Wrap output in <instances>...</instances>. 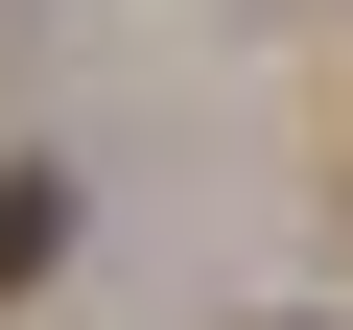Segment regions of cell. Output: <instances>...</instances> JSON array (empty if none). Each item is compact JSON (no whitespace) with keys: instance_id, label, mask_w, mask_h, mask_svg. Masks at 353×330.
Instances as JSON below:
<instances>
[{"instance_id":"6da1fadb","label":"cell","mask_w":353,"mask_h":330,"mask_svg":"<svg viewBox=\"0 0 353 330\" xmlns=\"http://www.w3.org/2000/svg\"><path fill=\"white\" fill-rule=\"evenodd\" d=\"M48 236H71V189H48V165H0V283H48Z\"/></svg>"}]
</instances>
